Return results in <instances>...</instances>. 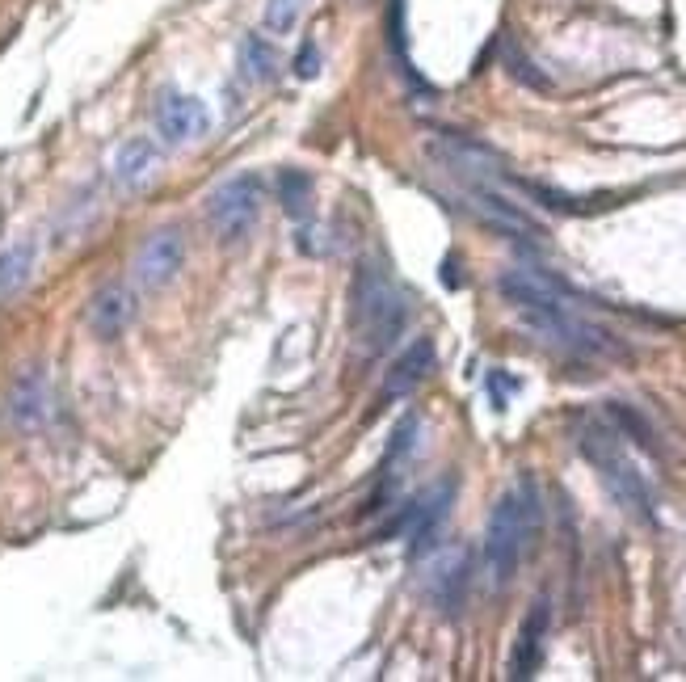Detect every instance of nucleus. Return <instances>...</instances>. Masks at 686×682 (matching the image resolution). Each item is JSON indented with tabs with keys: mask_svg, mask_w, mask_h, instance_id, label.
Wrapping results in <instances>:
<instances>
[{
	"mask_svg": "<svg viewBox=\"0 0 686 682\" xmlns=\"http://www.w3.org/2000/svg\"><path fill=\"white\" fill-rule=\"evenodd\" d=\"M497 291L522 316V325L548 341V346L577 354V358H619L623 354V346L607 329H598L594 320H585L577 312L573 291L564 287L560 278L531 270V266H514L497 278Z\"/></svg>",
	"mask_w": 686,
	"mask_h": 682,
	"instance_id": "f257e3e1",
	"label": "nucleus"
},
{
	"mask_svg": "<svg viewBox=\"0 0 686 682\" xmlns=\"http://www.w3.org/2000/svg\"><path fill=\"white\" fill-rule=\"evenodd\" d=\"M535 531H539V493L531 480H518L514 489L497 497L489 527H484V565H489L497 586H510L514 581Z\"/></svg>",
	"mask_w": 686,
	"mask_h": 682,
	"instance_id": "f03ea898",
	"label": "nucleus"
},
{
	"mask_svg": "<svg viewBox=\"0 0 686 682\" xmlns=\"http://www.w3.org/2000/svg\"><path fill=\"white\" fill-rule=\"evenodd\" d=\"M409 325V299L383 270L362 266L354 278V333L367 354L392 350V341Z\"/></svg>",
	"mask_w": 686,
	"mask_h": 682,
	"instance_id": "7ed1b4c3",
	"label": "nucleus"
},
{
	"mask_svg": "<svg viewBox=\"0 0 686 682\" xmlns=\"http://www.w3.org/2000/svg\"><path fill=\"white\" fill-rule=\"evenodd\" d=\"M581 451L598 468L602 485H607V493L619 501V506L632 518H640V523H653V493L644 485V476L636 472V464L628 459V451L619 447V434L611 426H602V421H594V426L581 430Z\"/></svg>",
	"mask_w": 686,
	"mask_h": 682,
	"instance_id": "20e7f679",
	"label": "nucleus"
},
{
	"mask_svg": "<svg viewBox=\"0 0 686 682\" xmlns=\"http://www.w3.org/2000/svg\"><path fill=\"white\" fill-rule=\"evenodd\" d=\"M261 215V182L253 173H236L207 198V219L219 240H240Z\"/></svg>",
	"mask_w": 686,
	"mask_h": 682,
	"instance_id": "39448f33",
	"label": "nucleus"
},
{
	"mask_svg": "<svg viewBox=\"0 0 686 682\" xmlns=\"http://www.w3.org/2000/svg\"><path fill=\"white\" fill-rule=\"evenodd\" d=\"M451 497H455V480H442V485H434L430 493H421L413 506H405V514L396 518V523H388L379 531V539H388L392 531H405L413 539V556H421L430 544H434V535L438 527L447 523V514H451Z\"/></svg>",
	"mask_w": 686,
	"mask_h": 682,
	"instance_id": "423d86ee",
	"label": "nucleus"
},
{
	"mask_svg": "<svg viewBox=\"0 0 686 682\" xmlns=\"http://www.w3.org/2000/svg\"><path fill=\"white\" fill-rule=\"evenodd\" d=\"M181 262H186V240H181L177 228H160V232H152L144 240V245H139L135 262H131V274H135L139 287L156 291V287L173 283L177 270H181Z\"/></svg>",
	"mask_w": 686,
	"mask_h": 682,
	"instance_id": "0eeeda50",
	"label": "nucleus"
},
{
	"mask_svg": "<svg viewBox=\"0 0 686 682\" xmlns=\"http://www.w3.org/2000/svg\"><path fill=\"white\" fill-rule=\"evenodd\" d=\"M156 131L165 135V144H194L211 131V110L190 93H165L156 102Z\"/></svg>",
	"mask_w": 686,
	"mask_h": 682,
	"instance_id": "6e6552de",
	"label": "nucleus"
},
{
	"mask_svg": "<svg viewBox=\"0 0 686 682\" xmlns=\"http://www.w3.org/2000/svg\"><path fill=\"white\" fill-rule=\"evenodd\" d=\"M468 207H472L489 228L506 232V236H527V240H539V236H543V228L535 224L527 211H522L518 203H510V198H501L493 186H484V182H468Z\"/></svg>",
	"mask_w": 686,
	"mask_h": 682,
	"instance_id": "1a4fd4ad",
	"label": "nucleus"
},
{
	"mask_svg": "<svg viewBox=\"0 0 686 682\" xmlns=\"http://www.w3.org/2000/svg\"><path fill=\"white\" fill-rule=\"evenodd\" d=\"M47 417H51V384H47V375L30 367L13 379V388H9V421L17 430H43L47 426Z\"/></svg>",
	"mask_w": 686,
	"mask_h": 682,
	"instance_id": "9d476101",
	"label": "nucleus"
},
{
	"mask_svg": "<svg viewBox=\"0 0 686 682\" xmlns=\"http://www.w3.org/2000/svg\"><path fill=\"white\" fill-rule=\"evenodd\" d=\"M135 320V291L127 283H106L97 287V295L89 299V329L93 337L114 341L123 337V329Z\"/></svg>",
	"mask_w": 686,
	"mask_h": 682,
	"instance_id": "9b49d317",
	"label": "nucleus"
},
{
	"mask_svg": "<svg viewBox=\"0 0 686 682\" xmlns=\"http://www.w3.org/2000/svg\"><path fill=\"white\" fill-rule=\"evenodd\" d=\"M463 590H468V556H463V552L438 556L434 573H430V598L447 615H455L463 607Z\"/></svg>",
	"mask_w": 686,
	"mask_h": 682,
	"instance_id": "f8f14e48",
	"label": "nucleus"
},
{
	"mask_svg": "<svg viewBox=\"0 0 686 682\" xmlns=\"http://www.w3.org/2000/svg\"><path fill=\"white\" fill-rule=\"evenodd\" d=\"M430 371H434V346H430L426 337H421V341H413V346H409V350L392 363L388 384H383V396H388V400L409 396V392H413V388H417Z\"/></svg>",
	"mask_w": 686,
	"mask_h": 682,
	"instance_id": "ddd939ff",
	"label": "nucleus"
},
{
	"mask_svg": "<svg viewBox=\"0 0 686 682\" xmlns=\"http://www.w3.org/2000/svg\"><path fill=\"white\" fill-rule=\"evenodd\" d=\"M543 636H548V603H535V611L527 615V624L518 632V645L510 657V678H531L539 657H543Z\"/></svg>",
	"mask_w": 686,
	"mask_h": 682,
	"instance_id": "4468645a",
	"label": "nucleus"
},
{
	"mask_svg": "<svg viewBox=\"0 0 686 682\" xmlns=\"http://www.w3.org/2000/svg\"><path fill=\"white\" fill-rule=\"evenodd\" d=\"M152 173H156V144L152 139H144V135L127 139V144L114 152V182L118 186L135 190V186H144Z\"/></svg>",
	"mask_w": 686,
	"mask_h": 682,
	"instance_id": "2eb2a0df",
	"label": "nucleus"
},
{
	"mask_svg": "<svg viewBox=\"0 0 686 682\" xmlns=\"http://www.w3.org/2000/svg\"><path fill=\"white\" fill-rule=\"evenodd\" d=\"M240 76H245L249 85H270L278 76V51L266 38H257V34L240 38Z\"/></svg>",
	"mask_w": 686,
	"mask_h": 682,
	"instance_id": "dca6fc26",
	"label": "nucleus"
},
{
	"mask_svg": "<svg viewBox=\"0 0 686 682\" xmlns=\"http://www.w3.org/2000/svg\"><path fill=\"white\" fill-rule=\"evenodd\" d=\"M30 270H34V245L30 240H17V245H9L5 253H0V299L22 287L30 278Z\"/></svg>",
	"mask_w": 686,
	"mask_h": 682,
	"instance_id": "f3484780",
	"label": "nucleus"
},
{
	"mask_svg": "<svg viewBox=\"0 0 686 682\" xmlns=\"http://www.w3.org/2000/svg\"><path fill=\"white\" fill-rule=\"evenodd\" d=\"M278 194H282V207H287V215L304 219L312 211V177L304 169H282Z\"/></svg>",
	"mask_w": 686,
	"mask_h": 682,
	"instance_id": "a211bd4d",
	"label": "nucleus"
},
{
	"mask_svg": "<svg viewBox=\"0 0 686 682\" xmlns=\"http://www.w3.org/2000/svg\"><path fill=\"white\" fill-rule=\"evenodd\" d=\"M299 9H304V0H270L266 5V30L270 34H291L295 22H299Z\"/></svg>",
	"mask_w": 686,
	"mask_h": 682,
	"instance_id": "6ab92c4d",
	"label": "nucleus"
},
{
	"mask_svg": "<svg viewBox=\"0 0 686 682\" xmlns=\"http://www.w3.org/2000/svg\"><path fill=\"white\" fill-rule=\"evenodd\" d=\"M417 417H405V421H400V426H396V434H392V451H388V464H396V459L400 455H409L413 451V443H417Z\"/></svg>",
	"mask_w": 686,
	"mask_h": 682,
	"instance_id": "aec40b11",
	"label": "nucleus"
},
{
	"mask_svg": "<svg viewBox=\"0 0 686 682\" xmlns=\"http://www.w3.org/2000/svg\"><path fill=\"white\" fill-rule=\"evenodd\" d=\"M295 72L304 76V80H312V76L320 72V55H316V43H304V51H299V59H295Z\"/></svg>",
	"mask_w": 686,
	"mask_h": 682,
	"instance_id": "412c9836",
	"label": "nucleus"
}]
</instances>
